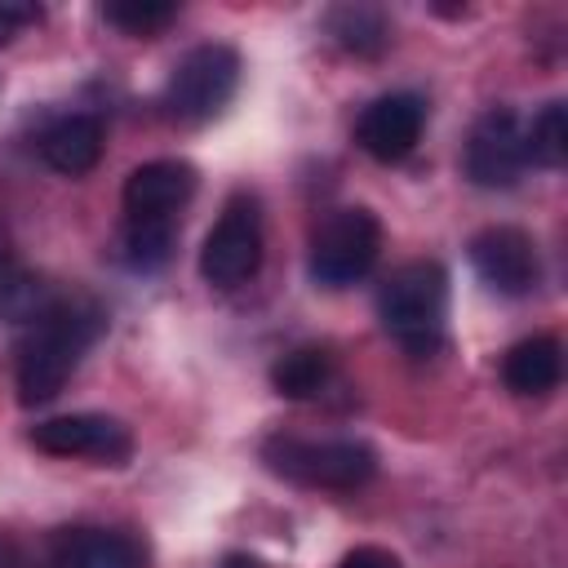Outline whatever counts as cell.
<instances>
[{"label":"cell","mask_w":568,"mask_h":568,"mask_svg":"<svg viewBox=\"0 0 568 568\" xmlns=\"http://www.w3.org/2000/svg\"><path fill=\"white\" fill-rule=\"evenodd\" d=\"M102 306L89 297H58L22 337L18 346V399L22 404H44L53 399L67 377L75 373L80 355L98 342L102 333Z\"/></svg>","instance_id":"cell-1"},{"label":"cell","mask_w":568,"mask_h":568,"mask_svg":"<svg viewBox=\"0 0 568 568\" xmlns=\"http://www.w3.org/2000/svg\"><path fill=\"white\" fill-rule=\"evenodd\" d=\"M377 315L382 328L408 351V355H430L444 342V320H448V275L439 262H404L399 271L386 275L377 288Z\"/></svg>","instance_id":"cell-2"},{"label":"cell","mask_w":568,"mask_h":568,"mask_svg":"<svg viewBox=\"0 0 568 568\" xmlns=\"http://www.w3.org/2000/svg\"><path fill=\"white\" fill-rule=\"evenodd\" d=\"M262 462L302 488H333L351 493L377 475V453L364 439H297V435H271L262 444Z\"/></svg>","instance_id":"cell-3"},{"label":"cell","mask_w":568,"mask_h":568,"mask_svg":"<svg viewBox=\"0 0 568 568\" xmlns=\"http://www.w3.org/2000/svg\"><path fill=\"white\" fill-rule=\"evenodd\" d=\"M235 84H240V53L231 44H195L186 58H178L164 84V111L178 124H204L226 111Z\"/></svg>","instance_id":"cell-4"},{"label":"cell","mask_w":568,"mask_h":568,"mask_svg":"<svg viewBox=\"0 0 568 568\" xmlns=\"http://www.w3.org/2000/svg\"><path fill=\"white\" fill-rule=\"evenodd\" d=\"M377 253H382V222L359 204L333 209L311 231V280L324 288H346L373 271Z\"/></svg>","instance_id":"cell-5"},{"label":"cell","mask_w":568,"mask_h":568,"mask_svg":"<svg viewBox=\"0 0 568 568\" xmlns=\"http://www.w3.org/2000/svg\"><path fill=\"white\" fill-rule=\"evenodd\" d=\"M262 266V209L248 191H235L204 235L200 248V275L213 288H240Z\"/></svg>","instance_id":"cell-6"},{"label":"cell","mask_w":568,"mask_h":568,"mask_svg":"<svg viewBox=\"0 0 568 568\" xmlns=\"http://www.w3.org/2000/svg\"><path fill=\"white\" fill-rule=\"evenodd\" d=\"M466 178L484 191L497 186H515L524 164H528V146H524V124L510 106H493L475 120L470 138H466Z\"/></svg>","instance_id":"cell-7"},{"label":"cell","mask_w":568,"mask_h":568,"mask_svg":"<svg viewBox=\"0 0 568 568\" xmlns=\"http://www.w3.org/2000/svg\"><path fill=\"white\" fill-rule=\"evenodd\" d=\"M31 444L49 457H89L102 466H124L133 453V435L124 422L106 413H71V417H49L31 430Z\"/></svg>","instance_id":"cell-8"},{"label":"cell","mask_w":568,"mask_h":568,"mask_svg":"<svg viewBox=\"0 0 568 568\" xmlns=\"http://www.w3.org/2000/svg\"><path fill=\"white\" fill-rule=\"evenodd\" d=\"M422 129H426V102L417 93H386L359 111L355 142L377 164H399L404 155H413Z\"/></svg>","instance_id":"cell-9"},{"label":"cell","mask_w":568,"mask_h":568,"mask_svg":"<svg viewBox=\"0 0 568 568\" xmlns=\"http://www.w3.org/2000/svg\"><path fill=\"white\" fill-rule=\"evenodd\" d=\"M470 266H475V275L488 288H497L506 297L528 293L537 284V275H541L537 244L519 226H488V231H479L470 240Z\"/></svg>","instance_id":"cell-10"},{"label":"cell","mask_w":568,"mask_h":568,"mask_svg":"<svg viewBox=\"0 0 568 568\" xmlns=\"http://www.w3.org/2000/svg\"><path fill=\"white\" fill-rule=\"evenodd\" d=\"M191 195H195V169L186 160H151V164H138L124 182V217L178 222Z\"/></svg>","instance_id":"cell-11"},{"label":"cell","mask_w":568,"mask_h":568,"mask_svg":"<svg viewBox=\"0 0 568 568\" xmlns=\"http://www.w3.org/2000/svg\"><path fill=\"white\" fill-rule=\"evenodd\" d=\"M53 568H146V550L115 528H67L53 537Z\"/></svg>","instance_id":"cell-12"},{"label":"cell","mask_w":568,"mask_h":568,"mask_svg":"<svg viewBox=\"0 0 568 568\" xmlns=\"http://www.w3.org/2000/svg\"><path fill=\"white\" fill-rule=\"evenodd\" d=\"M40 155L49 169L80 178L102 160V120L98 115H62L44 129L40 138Z\"/></svg>","instance_id":"cell-13"},{"label":"cell","mask_w":568,"mask_h":568,"mask_svg":"<svg viewBox=\"0 0 568 568\" xmlns=\"http://www.w3.org/2000/svg\"><path fill=\"white\" fill-rule=\"evenodd\" d=\"M559 377H564V346L550 333H532L515 342L501 359V382L515 395H546L559 386Z\"/></svg>","instance_id":"cell-14"},{"label":"cell","mask_w":568,"mask_h":568,"mask_svg":"<svg viewBox=\"0 0 568 568\" xmlns=\"http://www.w3.org/2000/svg\"><path fill=\"white\" fill-rule=\"evenodd\" d=\"M333 377V355L324 346H297L271 364V386L284 399H315Z\"/></svg>","instance_id":"cell-15"},{"label":"cell","mask_w":568,"mask_h":568,"mask_svg":"<svg viewBox=\"0 0 568 568\" xmlns=\"http://www.w3.org/2000/svg\"><path fill=\"white\" fill-rule=\"evenodd\" d=\"M328 36L351 53H382L390 44V22L373 4H337L328 9Z\"/></svg>","instance_id":"cell-16"},{"label":"cell","mask_w":568,"mask_h":568,"mask_svg":"<svg viewBox=\"0 0 568 568\" xmlns=\"http://www.w3.org/2000/svg\"><path fill=\"white\" fill-rule=\"evenodd\" d=\"M173 240H178V222H160V217H124V235H120V253L133 271H160L173 257Z\"/></svg>","instance_id":"cell-17"},{"label":"cell","mask_w":568,"mask_h":568,"mask_svg":"<svg viewBox=\"0 0 568 568\" xmlns=\"http://www.w3.org/2000/svg\"><path fill=\"white\" fill-rule=\"evenodd\" d=\"M58 297L44 288V280H36L31 271H18L9 266L0 275V320H13V324H36Z\"/></svg>","instance_id":"cell-18"},{"label":"cell","mask_w":568,"mask_h":568,"mask_svg":"<svg viewBox=\"0 0 568 568\" xmlns=\"http://www.w3.org/2000/svg\"><path fill=\"white\" fill-rule=\"evenodd\" d=\"M524 146H528V160H537L541 169H559L568 160V111H564V102L541 106V115L524 129Z\"/></svg>","instance_id":"cell-19"},{"label":"cell","mask_w":568,"mask_h":568,"mask_svg":"<svg viewBox=\"0 0 568 568\" xmlns=\"http://www.w3.org/2000/svg\"><path fill=\"white\" fill-rule=\"evenodd\" d=\"M102 18L111 27H120L124 36H155L178 18V4H160V0H115L102 4Z\"/></svg>","instance_id":"cell-20"},{"label":"cell","mask_w":568,"mask_h":568,"mask_svg":"<svg viewBox=\"0 0 568 568\" xmlns=\"http://www.w3.org/2000/svg\"><path fill=\"white\" fill-rule=\"evenodd\" d=\"M337 568H399V559H395L390 550H382V546H359V550H351Z\"/></svg>","instance_id":"cell-21"},{"label":"cell","mask_w":568,"mask_h":568,"mask_svg":"<svg viewBox=\"0 0 568 568\" xmlns=\"http://www.w3.org/2000/svg\"><path fill=\"white\" fill-rule=\"evenodd\" d=\"M36 18H40L36 4H0V44H9L13 31H18L22 22H36Z\"/></svg>","instance_id":"cell-22"},{"label":"cell","mask_w":568,"mask_h":568,"mask_svg":"<svg viewBox=\"0 0 568 568\" xmlns=\"http://www.w3.org/2000/svg\"><path fill=\"white\" fill-rule=\"evenodd\" d=\"M217 568H266L262 559H253V555H226Z\"/></svg>","instance_id":"cell-23"},{"label":"cell","mask_w":568,"mask_h":568,"mask_svg":"<svg viewBox=\"0 0 568 568\" xmlns=\"http://www.w3.org/2000/svg\"><path fill=\"white\" fill-rule=\"evenodd\" d=\"M13 266V253H9V226L0 222V275Z\"/></svg>","instance_id":"cell-24"}]
</instances>
